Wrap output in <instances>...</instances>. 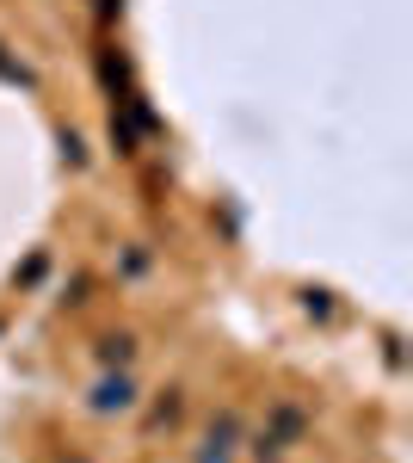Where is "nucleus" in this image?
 <instances>
[{"label":"nucleus","instance_id":"obj_1","mask_svg":"<svg viewBox=\"0 0 413 463\" xmlns=\"http://www.w3.org/2000/svg\"><path fill=\"white\" fill-rule=\"evenodd\" d=\"M130 402H136V395H130V383H124V377L99 390V408H130Z\"/></svg>","mask_w":413,"mask_h":463}]
</instances>
